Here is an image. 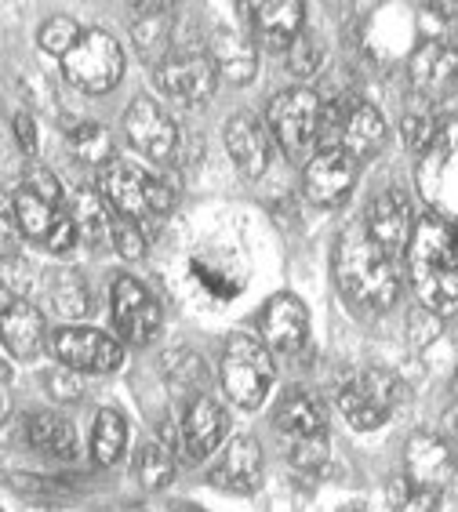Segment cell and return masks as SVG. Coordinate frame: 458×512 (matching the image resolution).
I'll use <instances>...</instances> for the list:
<instances>
[{
  "label": "cell",
  "mask_w": 458,
  "mask_h": 512,
  "mask_svg": "<svg viewBox=\"0 0 458 512\" xmlns=\"http://www.w3.org/2000/svg\"><path fill=\"white\" fill-rule=\"evenodd\" d=\"M408 269L429 313L458 316V229L448 218L426 215L415 222Z\"/></svg>",
  "instance_id": "obj_1"
},
{
  "label": "cell",
  "mask_w": 458,
  "mask_h": 512,
  "mask_svg": "<svg viewBox=\"0 0 458 512\" xmlns=\"http://www.w3.org/2000/svg\"><path fill=\"white\" fill-rule=\"evenodd\" d=\"M335 280L342 295L360 309H389L400 298L397 262L364 233V226L346 229L335 247Z\"/></svg>",
  "instance_id": "obj_2"
},
{
  "label": "cell",
  "mask_w": 458,
  "mask_h": 512,
  "mask_svg": "<svg viewBox=\"0 0 458 512\" xmlns=\"http://www.w3.org/2000/svg\"><path fill=\"white\" fill-rule=\"evenodd\" d=\"M386 146V120L379 117V109L368 106L357 95H346V99L331 102L320 113V149H342L346 157L360 160L375 157L379 149Z\"/></svg>",
  "instance_id": "obj_3"
},
{
  "label": "cell",
  "mask_w": 458,
  "mask_h": 512,
  "mask_svg": "<svg viewBox=\"0 0 458 512\" xmlns=\"http://www.w3.org/2000/svg\"><path fill=\"white\" fill-rule=\"evenodd\" d=\"M99 193L110 211H117L120 218H131V222L164 215L175 204V193H171L164 178L153 175V171L135 168V164H120V160L102 168Z\"/></svg>",
  "instance_id": "obj_4"
},
{
  "label": "cell",
  "mask_w": 458,
  "mask_h": 512,
  "mask_svg": "<svg viewBox=\"0 0 458 512\" xmlns=\"http://www.w3.org/2000/svg\"><path fill=\"white\" fill-rule=\"evenodd\" d=\"M404 400V389L389 371L368 367V371H353L339 382L335 404L346 414V422L360 433L382 429L389 422V414L397 411V404Z\"/></svg>",
  "instance_id": "obj_5"
},
{
  "label": "cell",
  "mask_w": 458,
  "mask_h": 512,
  "mask_svg": "<svg viewBox=\"0 0 458 512\" xmlns=\"http://www.w3.org/2000/svg\"><path fill=\"white\" fill-rule=\"evenodd\" d=\"M222 389L244 411H255L266 400L273 389V356L262 338H229L226 356H222Z\"/></svg>",
  "instance_id": "obj_6"
},
{
  "label": "cell",
  "mask_w": 458,
  "mask_h": 512,
  "mask_svg": "<svg viewBox=\"0 0 458 512\" xmlns=\"http://www.w3.org/2000/svg\"><path fill=\"white\" fill-rule=\"evenodd\" d=\"M320 113L324 102L313 95L309 88H291L280 91L277 99L269 102V131L280 142V149L295 160H309L317 153L320 142Z\"/></svg>",
  "instance_id": "obj_7"
},
{
  "label": "cell",
  "mask_w": 458,
  "mask_h": 512,
  "mask_svg": "<svg viewBox=\"0 0 458 512\" xmlns=\"http://www.w3.org/2000/svg\"><path fill=\"white\" fill-rule=\"evenodd\" d=\"M62 73L70 77L73 88L88 95H106L124 77V51L106 30H84V37L62 59Z\"/></svg>",
  "instance_id": "obj_8"
},
{
  "label": "cell",
  "mask_w": 458,
  "mask_h": 512,
  "mask_svg": "<svg viewBox=\"0 0 458 512\" xmlns=\"http://www.w3.org/2000/svg\"><path fill=\"white\" fill-rule=\"evenodd\" d=\"M11 211H15V222H19L22 237L37 240V244H48L51 229L59 222V215L66 211L62 207V186L51 171H30L26 182L15 189L11 197Z\"/></svg>",
  "instance_id": "obj_9"
},
{
  "label": "cell",
  "mask_w": 458,
  "mask_h": 512,
  "mask_svg": "<svg viewBox=\"0 0 458 512\" xmlns=\"http://www.w3.org/2000/svg\"><path fill=\"white\" fill-rule=\"evenodd\" d=\"M48 349L62 367H70L77 375H106V371H117L124 360L117 338L91 327H62L51 335Z\"/></svg>",
  "instance_id": "obj_10"
},
{
  "label": "cell",
  "mask_w": 458,
  "mask_h": 512,
  "mask_svg": "<svg viewBox=\"0 0 458 512\" xmlns=\"http://www.w3.org/2000/svg\"><path fill=\"white\" fill-rule=\"evenodd\" d=\"M215 77L219 73H215L211 59L197 48L171 51L168 59L157 66L160 91L175 102H186V106H204L215 95Z\"/></svg>",
  "instance_id": "obj_11"
},
{
  "label": "cell",
  "mask_w": 458,
  "mask_h": 512,
  "mask_svg": "<svg viewBox=\"0 0 458 512\" xmlns=\"http://www.w3.org/2000/svg\"><path fill=\"white\" fill-rule=\"evenodd\" d=\"M124 135L142 157L157 160V164H171L179 157V128L175 120L150 99H135L124 113Z\"/></svg>",
  "instance_id": "obj_12"
},
{
  "label": "cell",
  "mask_w": 458,
  "mask_h": 512,
  "mask_svg": "<svg viewBox=\"0 0 458 512\" xmlns=\"http://www.w3.org/2000/svg\"><path fill=\"white\" fill-rule=\"evenodd\" d=\"M364 233H368L393 262L408 255L411 237H415V215H411L408 197H404L400 189H382L379 197L368 204Z\"/></svg>",
  "instance_id": "obj_13"
},
{
  "label": "cell",
  "mask_w": 458,
  "mask_h": 512,
  "mask_svg": "<svg viewBox=\"0 0 458 512\" xmlns=\"http://www.w3.org/2000/svg\"><path fill=\"white\" fill-rule=\"evenodd\" d=\"M113 324H117L120 338H128V342H150L157 335L160 306L135 276L113 280Z\"/></svg>",
  "instance_id": "obj_14"
},
{
  "label": "cell",
  "mask_w": 458,
  "mask_h": 512,
  "mask_svg": "<svg viewBox=\"0 0 458 512\" xmlns=\"http://www.w3.org/2000/svg\"><path fill=\"white\" fill-rule=\"evenodd\" d=\"M411 84L422 99H448L458 91V48L448 40H426L411 55Z\"/></svg>",
  "instance_id": "obj_15"
},
{
  "label": "cell",
  "mask_w": 458,
  "mask_h": 512,
  "mask_svg": "<svg viewBox=\"0 0 458 512\" xmlns=\"http://www.w3.org/2000/svg\"><path fill=\"white\" fill-rule=\"evenodd\" d=\"M357 182V160L342 149H320L306 160V197L320 207H339Z\"/></svg>",
  "instance_id": "obj_16"
},
{
  "label": "cell",
  "mask_w": 458,
  "mask_h": 512,
  "mask_svg": "<svg viewBox=\"0 0 458 512\" xmlns=\"http://www.w3.org/2000/svg\"><path fill=\"white\" fill-rule=\"evenodd\" d=\"M44 316L26 302V298L11 295L8 287H0V345L8 349L11 356H22L30 360L44 349Z\"/></svg>",
  "instance_id": "obj_17"
},
{
  "label": "cell",
  "mask_w": 458,
  "mask_h": 512,
  "mask_svg": "<svg viewBox=\"0 0 458 512\" xmlns=\"http://www.w3.org/2000/svg\"><path fill=\"white\" fill-rule=\"evenodd\" d=\"M404 465H408V480L419 483V487H429V491H440L448 483H455L458 465L451 447L433 433H415L408 440V454H404Z\"/></svg>",
  "instance_id": "obj_18"
},
{
  "label": "cell",
  "mask_w": 458,
  "mask_h": 512,
  "mask_svg": "<svg viewBox=\"0 0 458 512\" xmlns=\"http://www.w3.org/2000/svg\"><path fill=\"white\" fill-rule=\"evenodd\" d=\"M309 335V313L295 295L269 298L266 313H262V342L269 353H299Z\"/></svg>",
  "instance_id": "obj_19"
},
{
  "label": "cell",
  "mask_w": 458,
  "mask_h": 512,
  "mask_svg": "<svg viewBox=\"0 0 458 512\" xmlns=\"http://www.w3.org/2000/svg\"><path fill=\"white\" fill-rule=\"evenodd\" d=\"M262 480V447L248 436L229 440V447L219 454V462L211 465V483L222 491L248 494L255 491Z\"/></svg>",
  "instance_id": "obj_20"
},
{
  "label": "cell",
  "mask_w": 458,
  "mask_h": 512,
  "mask_svg": "<svg viewBox=\"0 0 458 512\" xmlns=\"http://www.w3.org/2000/svg\"><path fill=\"white\" fill-rule=\"evenodd\" d=\"M251 30L262 48H291L302 37V4L299 0H262L251 4Z\"/></svg>",
  "instance_id": "obj_21"
},
{
  "label": "cell",
  "mask_w": 458,
  "mask_h": 512,
  "mask_svg": "<svg viewBox=\"0 0 458 512\" xmlns=\"http://www.w3.org/2000/svg\"><path fill=\"white\" fill-rule=\"evenodd\" d=\"M211 66L215 73L233 84H248L255 73H259V44L255 37L237 26H222L211 40Z\"/></svg>",
  "instance_id": "obj_22"
},
{
  "label": "cell",
  "mask_w": 458,
  "mask_h": 512,
  "mask_svg": "<svg viewBox=\"0 0 458 512\" xmlns=\"http://www.w3.org/2000/svg\"><path fill=\"white\" fill-rule=\"evenodd\" d=\"M222 135H226L229 157H233V164H237L244 175L259 178L262 171H266V164H269V135H266V128H262L259 120L251 117V113H237V117H229L226 128H222Z\"/></svg>",
  "instance_id": "obj_23"
},
{
  "label": "cell",
  "mask_w": 458,
  "mask_h": 512,
  "mask_svg": "<svg viewBox=\"0 0 458 512\" xmlns=\"http://www.w3.org/2000/svg\"><path fill=\"white\" fill-rule=\"evenodd\" d=\"M226 440V411L208 396H197L182 418V451L190 454L193 462L208 458L215 447Z\"/></svg>",
  "instance_id": "obj_24"
},
{
  "label": "cell",
  "mask_w": 458,
  "mask_h": 512,
  "mask_svg": "<svg viewBox=\"0 0 458 512\" xmlns=\"http://www.w3.org/2000/svg\"><path fill=\"white\" fill-rule=\"evenodd\" d=\"M277 429L288 433L291 440H306V436H328V414L320 407L317 396L291 393L277 407Z\"/></svg>",
  "instance_id": "obj_25"
},
{
  "label": "cell",
  "mask_w": 458,
  "mask_h": 512,
  "mask_svg": "<svg viewBox=\"0 0 458 512\" xmlns=\"http://www.w3.org/2000/svg\"><path fill=\"white\" fill-rule=\"evenodd\" d=\"M131 37H135V44H139V55L160 59V62L168 59L171 55L168 8H164V4H146V8H139V19H135V26H131Z\"/></svg>",
  "instance_id": "obj_26"
},
{
  "label": "cell",
  "mask_w": 458,
  "mask_h": 512,
  "mask_svg": "<svg viewBox=\"0 0 458 512\" xmlns=\"http://www.w3.org/2000/svg\"><path fill=\"white\" fill-rule=\"evenodd\" d=\"M26 440L37 451L51 454V458H73L77 454V436H73V425L59 414H33L30 425H26Z\"/></svg>",
  "instance_id": "obj_27"
},
{
  "label": "cell",
  "mask_w": 458,
  "mask_h": 512,
  "mask_svg": "<svg viewBox=\"0 0 458 512\" xmlns=\"http://www.w3.org/2000/svg\"><path fill=\"white\" fill-rule=\"evenodd\" d=\"M70 215H73V222H77L80 240H88V244H95V247L113 240V211L106 207L102 197H95V193H77Z\"/></svg>",
  "instance_id": "obj_28"
},
{
  "label": "cell",
  "mask_w": 458,
  "mask_h": 512,
  "mask_svg": "<svg viewBox=\"0 0 458 512\" xmlns=\"http://www.w3.org/2000/svg\"><path fill=\"white\" fill-rule=\"evenodd\" d=\"M128 447V422L120 411H99L95 433H91V454L99 465H113Z\"/></svg>",
  "instance_id": "obj_29"
},
{
  "label": "cell",
  "mask_w": 458,
  "mask_h": 512,
  "mask_svg": "<svg viewBox=\"0 0 458 512\" xmlns=\"http://www.w3.org/2000/svg\"><path fill=\"white\" fill-rule=\"evenodd\" d=\"M135 476H139L142 487L150 491H160L164 483L175 476V458H171V444H160V440H150L135 451Z\"/></svg>",
  "instance_id": "obj_30"
},
{
  "label": "cell",
  "mask_w": 458,
  "mask_h": 512,
  "mask_svg": "<svg viewBox=\"0 0 458 512\" xmlns=\"http://www.w3.org/2000/svg\"><path fill=\"white\" fill-rule=\"evenodd\" d=\"M48 298L51 306L59 309L66 320H84L91 313V295H88V284L80 280L77 273H59L51 276V287H48Z\"/></svg>",
  "instance_id": "obj_31"
},
{
  "label": "cell",
  "mask_w": 458,
  "mask_h": 512,
  "mask_svg": "<svg viewBox=\"0 0 458 512\" xmlns=\"http://www.w3.org/2000/svg\"><path fill=\"white\" fill-rule=\"evenodd\" d=\"M70 149L73 157L84 164H113V135L102 124H80L70 131Z\"/></svg>",
  "instance_id": "obj_32"
},
{
  "label": "cell",
  "mask_w": 458,
  "mask_h": 512,
  "mask_svg": "<svg viewBox=\"0 0 458 512\" xmlns=\"http://www.w3.org/2000/svg\"><path fill=\"white\" fill-rule=\"evenodd\" d=\"M389 505L393 512H440V491H429L411 483L408 476L389 483Z\"/></svg>",
  "instance_id": "obj_33"
},
{
  "label": "cell",
  "mask_w": 458,
  "mask_h": 512,
  "mask_svg": "<svg viewBox=\"0 0 458 512\" xmlns=\"http://www.w3.org/2000/svg\"><path fill=\"white\" fill-rule=\"evenodd\" d=\"M84 37V30L77 26V19H70V15H51L44 26H40L37 40L40 48L48 51V55H59V59H66L73 51V44Z\"/></svg>",
  "instance_id": "obj_34"
},
{
  "label": "cell",
  "mask_w": 458,
  "mask_h": 512,
  "mask_svg": "<svg viewBox=\"0 0 458 512\" xmlns=\"http://www.w3.org/2000/svg\"><path fill=\"white\" fill-rule=\"evenodd\" d=\"M400 131H404V142L415 153H426L437 142V120H433L429 109H411L408 117H404V124H400Z\"/></svg>",
  "instance_id": "obj_35"
},
{
  "label": "cell",
  "mask_w": 458,
  "mask_h": 512,
  "mask_svg": "<svg viewBox=\"0 0 458 512\" xmlns=\"http://www.w3.org/2000/svg\"><path fill=\"white\" fill-rule=\"evenodd\" d=\"M320 66H324V48H320V40L302 33V37L288 48V69L295 73V77H313Z\"/></svg>",
  "instance_id": "obj_36"
},
{
  "label": "cell",
  "mask_w": 458,
  "mask_h": 512,
  "mask_svg": "<svg viewBox=\"0 0 458 512\" xmlns=\"http://www.w3.org/2000/svg\"><path fill=\"white\" fill-rule=\"evenodd\" d=\"M113 247H117L124 258H142L146 255V237H142V226L131 222V218H113Z\"/></svg>",
  "instance_id": "obj_37"
},
{
  "label": "cell",
  "mask_w": 458,
  "mask_h": 512,
  "mask_svg": "<svg viewBox=\"0 0 458 512\" xmlns=\"http://www.w3.org/2000/svg\"><path fill=\"white\" fill-rule=\"evenodd\" d=\"M291 462L313 473L328 462V436H306V440H291Z\"/></svg>",
  "instance_id": "obj_38"
},
{
  "label": "cell",
  "mask_w": 458,
  "mask_h": 512,
  "mask_svg": "<svg viewBox=\"0 0 458 512\" xmlns=\"http://www.w3.org/2000/svg\"><path fill=\"white\" fill-rule=\"evenodd\" d=\"M19 244H22V229H19V222H15L11 200L0 197V262H8V258L19 255Z\"/></svg>",
  "instance_id": "obj_39"
},
{
  "label": "cell",
  "mask_w": 458,
  "mask_h": 512,
  "mask_svg": "<svg viewBox=\"0 0 458 512\" xmlns=\"http://www.w3.org/2000/svg\"><path fill=\"white\" fill-rule=\"evenodd\" d=\"M80 233H77V222H73L70 211H62L59 222H55V229H51V237H48V251H55V255H70L73 247H77Z\"/></svg>",
  "instance_id": "obj_40"
},
{
  "label": "cell",
  "mask_w": 458,
  "mask_h": 512,
  "mask_svg": "<svg viewBox=\"0 0 458 512\" xmlns=\"http://www.w3.org/2000/svg\"><path fill=\"white\" fill-rule=\"evenodd\" d=\"M44 385H48V393L55 396V400H77L80 375L70 371V367H59V371H48V375H44Z\"/></svg>",
  "instance_id": "obj_41"
},
{
  "label": "cell",
  "mask_w": 458,
  "mask_h": 512,
  "mask_svg": "<svg viewBox=\"0 0 458 512\" xmlns=\"http://www.w3.org/2000/svg\"><path fill=\"white\" fill-rule=\"evenodd\" d=\"M437 335H440V316H437V313H429L426 306L415 309V313H411V338H415V345L433 342Z\"/></svg>",
  "instance_id": "obj_42"
},
{
  "label": "cell",
  "mask_w": 458,
  "mask_h": 512,
  "mask_svg": "<svg viewBox=\"0 0 458 512\" xmlns=\"http://www.w3.org/2000/svg\"><path fill=\"white\" fill-rule=\"evenodd\" d=\"M15 138H19V146L26 149V153H37V124H33L30 113H19L15 117Z\"/></svg>",
  "instance_id": "obj_43"
},
{
  "label": "cell",
  "mask_w": 458,
  "mask_h": 512,
  "mask_svg": "<svg viewBox=\"0 0 458 512\" xmlns=\"http://www.w3.org/2000/svg\"><path fill=\"white\" fill-rule=\"evenodd\" d=\"M440 425H444V436L458 444V396H455V404L444 411V422H440Z\"/></svg>",
  "instance_id": "obj_44"
},
{
  "label": "cell",
  "mask_w": 458,
  "mask_h": 512,
  "mask_svg": "<svg viewBox=\"0 0 458 512\" xmlns=\"http://www.w3.org/2000/svg\"><path fill=\"white\" fill-rule=\"evenodd\" d=\"M339 512H368V509H364V505H342Z\"/></svg>",
  "instance_id": "obj_45"
},
{
  "label": "cell",
  "mask_w": 458,
  "mask_h": 512,
  "mask_svg": "<svg viewBox=\"0 0 458 512\" xmlns=\"http://www.w3.org/2000/svg\"><path fill=\"white\" fill-rule=\"evenodd\" d=\"M0 414H4V393H0Z\"/></svg>",
  "instance_id": "obj_46"
},
{
  "label": "cell",
  "mask_w": 458,
  "mask_h": 512,
  "mask_svg": "<svg viewBox=\"0 0 458 512\" xmlns=\"http://www.w3.org/2000/svg\"><path fill=\"white\" fill-rule=\"evenodd\" d=\"M455 385H458V375H455Z\"/></svg>",
  "instance_id": "obj_47"
}]
</instances>
